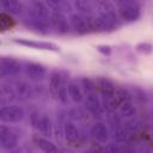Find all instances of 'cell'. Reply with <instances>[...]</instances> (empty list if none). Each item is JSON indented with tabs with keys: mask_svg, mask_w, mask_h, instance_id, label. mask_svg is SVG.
<instances>
[{
	"mask_svg": "<svg viewBox=\"0 0 153 153\" xmlns=\"http://www.w3.org/2000/svg\"><path fill=\"white\" fill-rule=\"evenodd\" d=\"M81 137H82L81 130L76 126L75 121H73L68 117L67 121L65 122V140L68 142L75 143V142H79L81 140Z\"/></svg>",
	"mask_w": 153,
	"mask_h": 153,
	"instance_id": "15",
	"label": "cell"
},
{
	"mask_svg": "<svg viewBox=\"0 0 153 153\" xmlns=\"http://www.w3.org/2000/svg\"><path fill=\"white\" fill-rule=\"evenodd\" d=\"M67 88H68V96L69 99L75 103V104H80L84 102L85 98V93L82 91V87L79 82V80H68L67 82Z\"/></svg>",
	"mask_w": 153,
	"mask_h": 153,
	"instance_id": "16",
	"label": "cell"
},
{
	"mask_svg": "<svg viewBox=\"0 0 153 153\" xmlns=\"http://www.w3.org/2000/svg\"><path fill=\"white\" fill-rule=\"evenodd\" d=\"M79 82L82 87V91L84 93H90V92H96L98 91V85H97V81H94L93 79L91 78H87V76H82L79 79Z\"/></svg>",
	"mask_w": 153,
	"mask_h": 153,
	"instance_id": "27",
	"label": "cell"
},
{
	"mask_svg": "<svg viewBox=\"0 0 153 153\" xmlns=\"http://www.w3.org/2000/svg\"><path fill=\"white\" fill-rule=\"evenodd\" d=\"M18 146V134L8 126H0V147L4 151H13Z\"/></svg>",
	"mask_w": 153,
	"mask_h": 153,
	"instance_id": "9",
	"label": "cell"
},
{
	"mask_svg": "<svg viewBox=\"0 0 153 153\" xmlns=\"http://www.w3.org/2000/svg\"><path fill=\"white\" fill-rule=\"evenodd\" d=\"M13 87L16 91L17 99H19L22 102L39 97L42 93V90H43L42 85H32L31 82L25 81V80H18V81L13 82Z\"/></svg>",
	"mask_w": 153,
	"mask_h": 153,
	"instance_id": "2",
	"label": "cell"
},
{
	"mask_svg": "<svg viewBox=\"0 0 153 153\" xmlns=\"http://www.w3.org/2000/svg\"><path fill=\"white\" fill-rule=\"evenodd\" d=\"M97 50H98L100 54L105 55V56H109V55L111 54V48H110L109 45H98V47H97Z\"/></svg>",
	"mask_w": 153,
	"mask_h": 153,
	"instance_id": "31",
	"label": "cell"
},
{
	"mask_svg": "<svg viewBox=\"0 0 153 153\" xmlns=\"http://www.w3.org/2000/svg\"><path fill=\"white\" fill-rule=\"evenodd\" d=\"M50 14L51 10L44 1L41 0H29L27 5V17L33 18L47 24H50Z\"/></svg>",
	"mask_w": 153,
	"mask_h": 153,
	"instance_id": "5",
	"label": "cell"
},
{
	"mask_svg": "<svg viewBox=\"0 0 153 153\" xmlns=\"http://www.w3.org/2000/svg\"><path fill=\"white\" fill-rule=\"evenodd\" d=\"M118 17L127 22V23H133L136 22L140 16H141V5L140 1H127V2H121L116 5Z\"/></svg>",
	"mask_w": 153,
	"mask_h": 153,
	"instance_id": "3",
	"label": "cell"
},
{
	"mask_svg": "<svg viewBox=\"0 0 153 153\" xmlns=\"http://www.w3.org/2000/svg\"><path fill=\"white\" fill-rule=\"evenodd\" d=\"M50 27L55 32H57L60 35H67V33H69L72 31L68 17L66 16V13H61V12L51 11V14H50Z\"/></svg>",
	"mask_w": 153,
	"mask_h": 153,
	"instance_id": "10",
	"label": "cell"
},
{
	"mask_svg": "<svg viewBox=\"0 0 153 153\" xmlns=\"http://www.w3.org/2000/svg\"><path fill=\"white\" fill-rule=\"evenodd\" d=\"M73 7L81 14L93 16V12L96 11V2H93L92 0H74Z\"/></svg>",
	"mask_w": 153,
	"mask_h": 153,
	"instance_id": "24",
	"label": "cell"
},
{
	"mask_svg": "<svg viewBox=\"0 0 153 153\" xmlns=\"http://www.w3.org/2000/svg\"><path fill=\"white\" fill-rule=\"evenodd\" d=\"M130 92L133 96V100L140 105H147L149 103V94L139 86H131L130 87Z\"/></svg>",
	"mask_w": 153,
	"mask_h": 153,
	"instance_id": "25",
	"label": "cell"
},
{
	"mask_svg": "<svg viewBox=\"0 0 153 153\" xmlns=\"http://www.w3.org/2000/svg\"><path fill=\"white\" fill-rule=\"evenodd\" d=\"M127 1H140V0H115V4H121V2H127Z\"/></svg>",
	"mask_w": 153,
	"mask_h": 153,
	"instance_id": "32",
	"label": "cell"
},
{
	"mask_svg": "<svg viewBox=\"0 0 153 153\" xmlns=\"http://www.w3.org/2000/svg\"><path fill=\"white\" fill-rule=\"evenodd\" d=\"M26 111L22 105L7 104L0 108V121L2 123H19L25 118Z\"/></svg>",
	"mask_w": 153,
	"mask_h": 153,
	"instance_id": "4",
	"label": "cell"
},
{
	"mask_svg": "<svg viewBox=\"0 0 153 153\" xmlns=\"http://www.w3.org/2000/svg\"><path fill=\"white\" fill-rule=\"evenodd\" d=\"M23 66L20 61L11 56H1L0 57V78H16L20 75Z\"/></svg>",
	"mask_w": 153,
	"mask_h": 153,
	"instance_id": "6",
	"label": "cell"
},
{
	"mask_svg": "<svg viewBox=\"0 0 153 153\" xmlns=\"http://www.w3.org/2000/svg\"><path fill=\"white\" fill-rule=\"evenodd\" d=\"M82 104H84V109H85L90 115H92L93 117L100 118V117L104 115V112H105L104 109H103L102 100H100V96H99V92H98V91L86 93Z\"/></svg>",
	"mask_w": 153,
	"mask_h": 153,
	"instance_id": "8",
	"label": "cell"
},
{
	"mask_svg": "<svg viewBox=\"0 0 153 153\" xmlns=\"http://www.w3.org/2000/svg\"><path fill=\"white\" fill-rule=\"evenodd\" d=\"M94 2H96V11L99 16H103L104 18L118 25L120 17L117 13V8L114 6L112 2H110L109 0H96Z\"/></svg>",
	"mask_w": 153,
	"mask_h": 153,
	"instance_id": "11",
	"label": "cell"
},
{
	"mask_svg": "<svg viewBox=\"0 0 153 153\" xmlns=\"http://www.w3.org/2000/svg\"><path fill=\"white\" fill-rule=\"evenodd\" d=\"M25 76L32 82H42L48 76V69L45 66L33 61H25L23 65Z\"/></svg>",
	"mask_w": 153,
	"mask_h": 153,
	"instance_id": "7",
	"label": "cell"
},
{
	"mask_svg": "<svg viewBox=\"0 0 153 153\" xmlns=\"http://www.w3.org/2000/svg\"><path fill=\"white\" fill-rule=\"evenodd\" d=\"M44 2L48 5V7L54 12H61V13H72L73 6L69 2V0H44Z\"/></svg>",
	"mask_w": 153,
	"mask_h": 153,
	"instance_id": "23",
	"label": "cell"
},
{
	"mask_svg": "<svg viewBox=\"0 0 153 153\" xmlns=\"http://www.w3.org/2000/svg\"><path fill=\"white\" fill-rule=\"evenodd\" d=\"M16 99H17V96H16L13 84L1 82V85H0V104H1V106L12 103Z\"/></svg>",
	"mask_w": 153,
	"mask_h": 153,
	"instance_id": "19",
	"label": "cell"
},
{
	"mask_svg": "<svg viewBox=\"0 0 153 153\" xmlns=\"http://www.w3.org/2000/svg\"><path fill=\"white\" fill-rule=\"evenodd\" d=\"M117 112H118V115H120L123 120L136 117L137 109H136L135 102H134V100H127V102L120 103V105H118V108H117Z\"/></svg>",
	"mask_w": 153,
	"mask_h": 153,
	"instance_id": "20",
	"label": "cell"
},
{
	"mask_svg": "<svg viewBox=\"0 0 153 153\" xmlns=\"http://www.w3.org/2000/svg\"><path fill=\"white\" fill-rule=\"evenodd\" d=\"M116 97L120 103L127 102V100H133L130 88H126V87H116Z\"/></svg>",
	"mask_w": 153,
	"mask_h": 153,
	"instance_id": "28",
	"label": "cell"
},
{
	"mask_svg": "<svg viewBox=\"0 0 153 153\" xmlns=\"http://www.w3.org/2000/svg\"><path fill=\"white\" fill-rule=\"evenodd\" d=\"M14 43L31 48V49H38V50H48V51H60V47L51 42H44V41H33V39H26V38H14Z\"/></svg>",
	"mask_w": 153,
	"mask_h": 153,
	"instance_id": "12",
	"label": "cell"
},
{
	"mask_svg": "<svg viewBox=\"0 0 153 153\" xmlns=\"http://www.w3.org/2000/svg\"><path fill=\"white\" fill-rule=\"evenodd\" d=\"M92 17L93 16H86V14H81L79 12H72L68 17L69 24H71V30L73 32H75L76 35H86V33L94 31Z\"/></svg>",
	"mask_w": 153,
	"mask_h": 153,
	"instance_id": "1",
	"label": "cell"
},
{
	"mask_svg": "<svg viewBox=\"0 0 153 153\" xmlns=\"http://www.w3.org/2000/svg\"><path fill=\"white\" fill-rule=\"evenodd\" d=\"M97 85H98L99 96H114V94H116V87L117 86L109 78H105V76L98 78Z\"/></svg>",
	"mask_w": 153,
	"mask_h": 153,
	"instance_id": "21",
	"label": "cell"
},
{
	"mask_svg": "<svg viewBox=\"0 0 153 153\" xmlns=\"http://www.w3.org/2000/svg\"><path fill=\"white\" fill-rule=\"evenodd\" d=\"M1 7L5 12L13 16H20L24 12V6L20 0H0Z\"/></svg>",
	"mask_w": 153,
	"mask_h": 153,
	"instance_id": "22",
	"label": "cell"
},
{
	"mask_svg": "<svg viewBox=\"0 0 153 153\" xmlns=\"http://www.w3.org/2000/svg\"><path fill=\"white\" fill-rule=\"evenodd\" d=\"M92 23H93V29L97 32H110L117 27V25L115 23H112L111 20H109L99 14L92 17Z\"/></svg>",
	"mask_w": 153,
	"mask_h": 153,
	"instance_id": "18",
	"label": "cell"
},
{
	"mask_svg": "<svg viewBox=\"0 0 153 153\" xmlns=\"http://www.w3.org/2000/svg\"><path fill=\"white\" fill-rule=\"evenodd\" d=\"M37 130L39 131L41 135L45 137H51L54 134V123L48 114L42 112L39 116V121L37 124Z\"/></svg>",
	"mask_w": 153,
	"mask_h": 153,
	"instance_id": "17",
	"label": "cell"
},
{
	"mask_svg": "<svg viewBox=\"0 0 153 153\" xmlns=\"http://www.w3.org/2000/svg\"><path fill=\"white\" fill-rule=\"evenodd\" d=\"M135 49L137 53L143 55H149L153 53V44L149 42H140L135 45Z\"/></svg>",
	"mask_w": 153,
	"mask_h": 153,
	"instance_id": "29",
	"label": "cell"
},
{
	"mask_svg": "<svg viewBox=\"0 0 153 153\" xmlns=\"http://www.w3.org/2000/svg\"><path fill=\"white\" fill-rule=\"evenodd\" d=\"M91 137L99 143H108L110 140V129L103 121H96L90 128Z\"/></svg>",
	"mask_w": 153,
	"mask_h": 153,
	"instance_id": "13",
	"label": "cell"
},
{
	"mask_svg": "<svg viewBox=\"0 0 153 153\" xmlns=\"http://www.w3.org/2000/svg\"><path fill=\"white\" fill-rule=\"evenodd\" d=\"M33 141L43 151V152H47V153H53V152H57L59 148L49 140V137H45V136H35L33 137Z\"/></svg>",
	"mask_w": 153,
	"mask_h": 153,
	"instance_id": "26",
	"label": "cell"
},
{
	"mask_svg": "<svg viewBox=\"0 0 153 153\" xmlns=\"http://www.w3.org/2000/svg\"><path fill=\"white\" fill-rule=\"evenodd\" d=\"M39 116H41V112L36 109H31L29 111V120H30V123H31V127L37 129V124H38V121H39Z\"/></svg>",
	"mask_w": 153,
	"mask_h": 153,
	"instance_id": "30",
	"label": "cell"
},
{
	"mask_svg": "<svg viewBox=\"0 0 153 153\" xmlns=\"http://www.w3.org/2000/svg\"><path fill=\"white\" fill-rule=\"evenodd\" d=\"M67 82L68 80L66 78V74L62 71H53L49 75V82H48V91L50 96L56 99L59 90Z\"/></svg>",
	"mask_w": 153,
	"mask_h": 153,
	"instance_id": "14",
	"label": "cell"
}]
</instances>
